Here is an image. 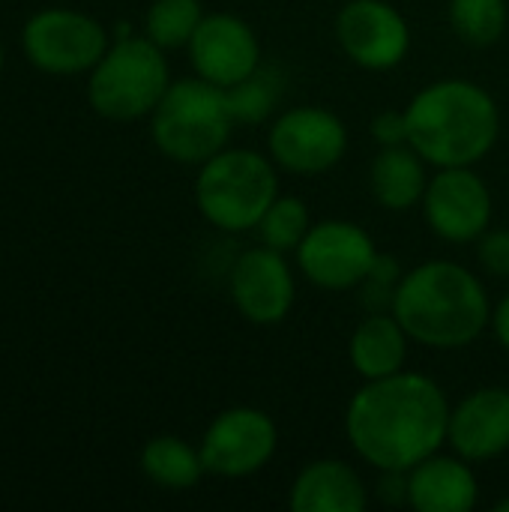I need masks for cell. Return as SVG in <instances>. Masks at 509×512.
<instances>
[{
  "label": "cell",
  "instance_id": "6da1fadb",
  "mask_svg": "<svg viewBox=\"0 0 509 512\" xmlns=\"http://www.w3.org/2000/svg\"><path fill=\"white\" fill-rule=\"evenodd\" d=\"M447 393L420 372L366 381L348 402L345 435L375 471H411L447 444Z\"/></svg>",
  "mask_w": 509,
  "mask_h": 512
},
{
  "label": "cell",
  "instance_id": "7a4b0ae2",
  "mask_svg": "<svg viewBox=\"0 0 509 512\" xmlns=\"http://www.w3.org/2000/svg\"><path fill=\"white\" fill-rule=\"evenodd\" d=\"M390 312L408 330L411 342L435 351L468 348L492 324L483 279L444 258L405 270Z\"/></svg>",
  "mask_w": 509,
  "mask_h": 512
},
{
  "label": "cell",
  "instance_id": "3957f363",
  "mask_svg": "<svg viewBox=\"0 0 509 512\" xmlns=\"http://www.w3.org/2000/svg\"><path fill=\"white\" fill-rule=\"evenodd\" d=\"M408 144L435 168L477 165L501 135V111L486 87L468 78L426 84L405 108Z\"/></svg>",
  "mask_w": 509,
  "mask_h": 512
},
{
  "label": "cell",
  "instance_id": "277c9868",
  "mask_svg": "<svg viewBox=\"0 0 509 512\" xmlns=\"http://www.w3.org/2000/svg\"><path fill=\"white\" fill-rule=\"evenodd\" d=\"M234 114L225 87L204 78L171 81L150 114V135L162 156L180 165H204L228 147Z\"/></svg>",
  "mask_w": 509,
  "mask_h": 512
},
{
  "label": "cell",
  "instance_id": "5b68a950",
  "mask_svg": "<svg viewBox=\"0 0 509 512\" xmlns=\"http://www.w3.org/2000/svg\"><path fill=\"white\" fill-rule=\"evenodd\" d=\"M279 195L276 162L249 147H225L198 165V213L225 234L255 231Z\"/></svg>",
  "mask_w": 509,
  "mask_h": 512
},
{
  "label": "cell",
  "instance_id": "8992f818",
  "mask_svg": "<svg viewBox=\"0 0 509 512\" xmlns=\"http://www.w3.org/2000/svg\"><path fill=\"white\" fill-rule=\"evenodd\" d=\"M168 87L165 51L147 36H120L90 69L87 102L99 117L129 123L150 117Z\"/></svg>",
  "mask_w": 509,
  "mask_h": 512
},
{
  "label": "cell",
  "instance_id": "52a82bcc",
  "mask_svg": "<svg viewBox=\"0 0 509 512\" xmlns=\"http://www.w3.org/2000/svg\"><path fill=\"white\" fill-rule=\"evenodd\" d=\"M108 30L78 9L51 6L27 18L21 48L30 66L48 75L90 72L108 51Z\"/></svg>",
  "mask_w": 509,
  "mask_h": 512
},
{
  "label": "cell",
  "instance_id": "ba28073f",
  "mask_svg": "<svg viewBox=\"0 0 509 512\" xmlns=\"http://www.w3.org/2000/svg\"><path fill=\"white\" fill-rule=\"evenodd\" d=\"M267 150L270 159L288 174H327L348 150V126L330 108L297 105L273 120L267 132Z\"/></svg>",
  "mask_w": 509,
  "mask_h": 512
},
{
  "label": "cell",
  "instance_id": "9c48e42d",
  "mask_svg": "<svg viewBox=\"0 0 509 512\" xmlns=\"http://www.w3.org/2000/svg\"><path fill=\"white\" fill-rule=\"evenodd\" d=\"M279 447V429L261 408H228L216 414L198 444L204 471L225 480H243L264 471Z\"/></svg>",
  "mask_w": 509,
  "mask_h": 512
},
{
  "label": "cell",
  "instance_id": "30bf717a",
  "mask_svg": "<svg viewBox=\"0 0 509 512\" xmlns=\"http://www.w3.org/2000/svg\"><path fill=\"white\" fill-rule=\"evenodd\" d=\"M294 258L306 282L324 291H354L369 276L378 249L363 225L348 219H324L309 228Z\"/></svg>",
  "mask_w": 509,
  "mask_h": 512
},
{
  "label": "cell",
  "instance_id": "8fae6325",
  "mask_svg": "<svg viewBox=\"0 0 509 512\" xmlns=\"http://www.w3.org/2000/svg\"><path fill=\"white\" fill-rule=\"evenodd\" d=\"M423 216L447 243H477L492 225V192L474 165L438 168L423 192Z\"/></svg>",
  "mask_w": 509,
  "mask_h": 512
},
{
  "label": "cell",
  "instance_id": "7c38bea8",
  "mask_svg": "<svg viewBox=\"0 0 509 512\" xmlns=\"http://www.w3.org/2000/svg\"><path fill=\"white\" fill-rule=\"evenodd\" d=\"M336 39L354 66L390 72L411 51V24L387 0H348L336 15Z\"/></svg>",
  "mask_w": 509,
  "mask_h": 512
},
{
  "label": "cell",
  "instance_id": "4fadbf2b",
  "mask_svg": "<svg viewBox=\"0 0 509 512\" xmlns=\"http://www.w3.org/2000/svg\"><path fill=\"white\" fill-rule=\"evenodd\" d=\"M228 291L234 309L255 327L282 324L294 306L297 282L285 252L258 246L243 252L228 276Z\"/></svg>",
  "mask_w": 509,
  "mask_h": 512
},
{
  "label": "cell",
  "instance_id": "5bb4252c",
  "mask_svg": "<svg viewBox=\"0 0 509 512\" xmlns=\"http://www.w3.org/2000/svg\"><path fill=\"white\" fill-rule=\"evenodd\" d=\"M186 48L195 75L225 90L261 66V42L255 30L231 12L204 15Z\"/></svg>",
  "mask_w": 509,
  "mask_h": 512
},
{
  "label": "cell",
  "instance_id": "9a60e30c",
  "mask_svg": "<svg viewBox=\"0 0 509 512\" xmlns=\"http://www.w3.org/2000/svg\"><path fill=\"white\" fill-rule=\"evenodd\" d=\"M447 444L471 465L504 456L509 450L507 387H480L450 408Z\"/></svg>",
  "mask_w": 509,
  "mask_h": 512
},
{
  "label": "cell",
  "instance_id": "2e32d148",
  "mask_svg": "<svg viewBox=\"0 0 509 512\" xmlns=\"http://www.w3.org/2000/svg\"><path fill=\"white\" fill-rule=\"evenodd\" d=\"M477 498V474L462 456L435 453L408 471V507L417 512H471Z\"/></svg>",
  "mask_w": 509,
  "mask_h": 512
},
{
  "label": "cell",
  "instance_id": "e0dca14e",
  "mask_svg": "<svg viewBox=\"0 0 509 512\" xmlns=\"http://www.w3.org/2000/svg\"><path fill=\"white\" fill-rule=\"evenodd\" d=\"M288 504L294 512H363L369 489L354 465L342 459H318L300 468Z\"/></svg>",
  "mask_w": 509,
  "mask_h": 512
},
{
  "label": "cell",
  "instance_id": "ac0fdd59",
  "mask_svg": "<svg viewBox=\"0 0 509 512\" xmlns=\"http://www.w3.org/2000/svg\"><path fill=\"white\" fill-rule=\"evenodd\" d=\"M411 336L393 312H369L348 342V360L363 381L390 378L408 363Z\"/></svg>",
  "mask_w": 509,
  "mask_h": 512
},
{
  "label": "cell",
  "instance_id": "d6986e66",
  "mask_svg": "<svg viewBox=\"0 0 509 512\" xmlns=\"http://www.w3.org/2000/svg\"><path fill=\"white\" fill-rule=\"evenodd\" d=\"M426 165L429 162L411 144L381 147L369 168V186H372L375 201L393 213L417 207L429 186Z\"/></svg>",
  "mask_w": 509,
  "mask_h": 512
},
{
  "label": "cell",
  "instance_id": "ffe728a7",
  "mask_svg": "<svg viewBox=\"0 0 509 512\" xmlns=\"http://www.w3.org/2000/svg\"><path fill=\"white\" fill-rule=\"evenodd\" d=\"M141 471L153 486L168 489V492L195 489L201 477L207 474L201 462V450H195L177 435L150 438L141 450Z\"/></svg>",
  "mask_w": 509,
  "mask_h": 512
},
{
  "label": "cell",
  "instance_id": "44dd1931",
  "mask_svg": "<svg viewBox=\"0 0 509 512\" xmlns=\"http://www.w3.org/2000/svg\"><path fill=\"white\" fill-rule=\"evenodd\" d=\"M285 90V75L276 66H258L252 75L228 87V105L237 123H261L267 120Z\"/></svg>",
  "mask_w": 509,
  "mask_h": 512
},
{
  "label": "cell",
  "instance_id": "7402d4cb",
  "mask_svg": "<svg viewBox=\"0 0 509 512\" xmlns=\"http://www.w3.org/2000/svg\"><path fill=\"white\" fill-rule=\"evenodd\" d=\"M453 33L477 48L495 45L507 30V0H450L447 6Z\"/></svg>",
  "mask_w": 509,
  "mask_h": 512
},
{
  "label": "cell",
  "instance_id": "603a6c76",
  "mask_svg": "<svg viewBox=\"0 0 509 512\" xmlns=\"http://www.w3.org/2000/svg\"><path fill=\"white\" fill-rule=\"evenodd\" d=\"M309 228H312V213L306 201L297 195H276V201L267 207V213L255 225L261 243L285 255H294L300 249Z\"/></svg>",
  "mask_w": 509,
  "mask_h": 512
},
{
  "label": "cell",
  "instance_id": "cb8c5ba5",
  "mask_svg": "<svg viewBox=\"0 0 509 512\" xmlns=\"http://www.w3.org/2000/svg\"><path fill=\"white\" fill-rule=\"evenodd\" d=\"M204 18L201 0H153L144 15V36L162 51L189 45Z\"/></svg>",
  "mask_w": 509,
  "mask_h": 512
},
{
  "label": "cell",
  "instance_id": "d4e9b609",
  "mask_svg": "<svg viewBox=\"0 0 509 512\" xmlns=\"http://www.w3.org/2000/svg\"><path fill=\"white\" fill-rule=\"evenodd\" d=\"M402 276H405V270L399 267L396 258H390V255L375 258L369 276L360 285V294H363V303L369 306V312H390L393 309V297L399 291Z\"/></svg>",
  "mask_w": 509,
  "mask_h": 512
},
{
  "label": "cell",
  "instance_id": "484cf974",
  "mask_svg": "<svg viewBox=\"0 0 509 512\" xmlns=\"http://www.w3.org/2000/svg\"><path fill=\"white\" fill-rule=\"evenodd\" d=\"M477 261L489 276L509 279V228H489L477 240Z\"/></svg>",
  "mask_w": 509,
  "mask_h": 512
},
{
  "label": "cell",
  "instance_id": "4316f807",
  "mask_svg": "<svg viewBox=\"0 0 509 512\" xmlns=\"http://www.w3.org/2000/svg\"><path fill=\"white\" fill-rule=\"evenodd\" d=\"M372 138L378 141V147L408 144V120H405V111H381L372 120Z\"/></svg>",
  "mask_w": 509,
  "mask_h": 512
},
{
  "label": "cell",
  "instance_id": "83f0119b",
  "mask_svg": "<svg viewBox=\"0 0 509 512\" xmlns=\"http://www.w3.org/2000/svg\"><path fill=\"white\" fill-rule=\"evenodd\" d=\"M378 498L387 504H408V471H384L378 483Z\"/></svg>",
  "mask_w": 509,
  "mask_h": 512
},
{
  "label": "cell",
  "instance_id": "f1b7e54d",
  "mask_svg": "<svg viewBox=\"0 0 509 512\" xmlns=\"http://www.w3.org/2000/svg\"><path fill=\"white\" fill-rule=\"evenodd\" d=\"M492 333H495V339H498V345L509 351V291L498 300V306L492 309Z\"/></svg>",
  "mask_w": 509,
  "mask_h": 512
},
{
  "label": "cell",
  "instance_id": "f546056e",
  "mask_svg": "<svg viewBox=\"0 0 509 512\" xmlns=\"http://www.w3.org/2000/svg\"><path fill=\"white\" fill-rule=\"evenodd\" d=\"M495 512H509V498L498 501V504H495Z\"/></svg>",
  "mask_w": 509,
  "mask_h": 512
},
{
  "label": "cell",
  "instance_id": "4dcf8cb0",
  "mask_svg": "<svg viewBox=\"0 0 509 512\" xmlns=\"http://www.w3.org/2000/svg\"><path fill=\"white\" fill-rule=\"evenodd\" d=\"M3 60H6V51H3V42H0V72H3Z\"/></svg>",
  "mask_w": 509,
  "mask_h": 512
}]
</instances>
